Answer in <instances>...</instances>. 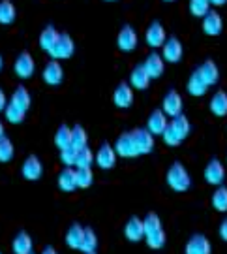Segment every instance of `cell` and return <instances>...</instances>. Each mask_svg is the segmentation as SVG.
I'll use <instances>...</instances> for the list:
<instances>
[{
	"instance_id": "obj_1",
	"label": "cell",
	"mask_w": 227,
	"mask_h": 254,
	"mask_svg": "<svg viewBox=\"0 0 227 254\" xmlns=\"http://www.w3.org/2000/svg\"><path fill=\"white\" fill-rule=\"evenodd\" d=\"M143 226H145V241L148 249L152 251H160L162 247L165 245L167 241V236L164 232V226H162V218L158 213H148L145 218H143Z\"/></svg>"
},
{
	"instance_id": "obj_2",
	"label": "cell",
	"mask_w": 227,
	"mask_h": 254,
	"mask_svg": "<svg viewBox=\"0 0 227 254\" xmlns=\"http://www.w3.org/2000/svg\"><path fill=\"white\" fill-rule=\"evenodd\" d=\"M165 181L171 187L175 192H186L190 190L191 187V177L186 166L181 162H173L167 170V175H165Z\"/></svg>"
},
{
	"instance_id": "obj_3",
	"label": "cell",
	"mask_w": 227,
	"mask_h": 254,
	"mask_svg": "<svg viewBox=\"0 0 227 254\" xmlns=\"http://www.w3.org/2000/svg\"><path fill=\"white\" fill-rule=\"evenodd\" d=\"M75 53V42H73V38L70 34H58V40H56V44L53 46V49L49 51L51 55V59L53 61H66V59H70L72 55Z\"/></svg>"
},
{
	"instance_id": "obj_4",
	"label": "cell",
	"mask_w": 227,
	"mask_h": 254,
	"mask_svg": "<svg viewBox=\"0 0 227 254\" xmlns=\"http://www.w3.org/2000/svg\"><path fill=\"white\" fill-rule=\"evenodd\" d=\"M36 72V61L28 51H21L13 63V73L21 79H30Z\"/></svg>"
},
{
	"instance_id": "obj_5",
	"label": "cell",
	"mask_w": 227,
	"mask_h": 254,
	"mask_svg": "<svg viewBox=\"0 0 227 254\" xmlns=\"http://www.w3.org/2000/svg\"><path fill=\"white\" fill-rule=\"evenodd\" d=\"M205 181L212 185V187H222L226 181V166L222 164V160L218 158H212L209 160V164L205 166V172H203Z\"/></svg>"
},
{
	"instance_id": "obj_6",
	"label": "cell",
	"mask_w": 227,
	"mask_h": 254,
	"mask_svg": "<svg viewBox=\"0 0 227 254\" xmlns=\"http://www.w3.org/2000/svg\"><path fill=\"white\" fill-rule=\"evenodd\" d=\"M137 44H139L137 30L132 25H124L117 36V47L124 53H132L137 49Z\"/></svg>"
},
{
	"instance_id": "obj_7",
	"label": "cell",
	"mask_w": 227,
	"mask_h": 254,
	"mask_svg": "<svg viewBox=\"0 0 227 254\" xmlns=\"http://www.w3.org/2000/svg\"><path fill=\"white\" fill-rule=\"evenodd\" d=\"M113 149H115L117 156H122V158H136V156H139V151H137L136 141H134V137H132V132L120 134V136L117 137Z\"/></svg>"
},
{
	"instance_id": "obj_8",
	"label": "cell",
	"mask_w": 227,
	"mask_h": 254,
	"mask_svg": "<svg viewBox=\"0 0 227 254\" xmlns=\"http://www.w3.org/2000/svg\"><path fill=\"white\" fill-rule=\"evenodd\" d=\"M182 55H184V47H182L181 40L175 36L167 38L165 44L162 46V59H164L165 63H171V64L181 63Z\"/></svg>"
},
{
	"instance_id": "obj_9",
	"label": "cell",
	"mask_w": 227,
	"mask_h": 254,
	"mask_svg": "<svg viewBox=\"0 0 227 254\" xmlns=\"http://www.w3.org/2000/svg\"><path fill=\"white\" fill-rule=\"evenodd\" d=\"M165 28L164 25L160 23V21H152L148 27H146V32H145V42L148 47H152V49H158V47H162L165 44Z\"/></svg>"
},
{
	"instance_id": "obj_10",
	"label": "cell",
	"mask_w": 227,
	"mask_h": 254,
	"mask_svg": "<svg viewBox=\"0 0 227 254\" xmlns=\"http://www.w3.org/2000/svg\"><path fill=\"white\" fill-rule=\"evenodd\" d=\"M132 137L136 141L139 154H150L154 151V136L146 128H136V130H132Z\"/></svg>"
},
{
	"instance_id": "obj_11",
	"label": "cell",
	"mask_w": 227,
	"mask_h": 254,
	"mask_svg": "<svg viewBox=\"0 0 227 254\" xmlns=\"http://www.w3.org/2000/svg\"><path fill=\"white\" fill-rule=\"evenodd\" d=\"M184 254H212L210 239L203 234H193L184 247Z\"/></svg>"
},
{
	"instance_id": "obj_12",
	"label": "cell",
	"mask_w": 227,
	"mask_h": 254,
	"mask_svg": "<svg viewBox=\"0 0 227 254\" xmlns=\"http://www.w3.org/2000/svg\"><path fill=\"white\" fill-rule=\"evenodd\" d=\"M42 79L47 83V85H51V87H56V85H60L64 81V68L62 64L58 63V61H49V63L44 66V72H42Z\"/></svg>"
},
{
	"instance_id": "obj_13",
	"label": "cell",
	"mask_w": 227,
	"mask_h": 254,
	"mask_svg": "<svg viewBox=\"0 0 227 254\" xmlns=\"http://www.w3.org/2000/svg\"><path fill=\"white\" fill-rule=\"evenodd\" d=\"M21 173H23V177L27 181H38L42 177V173H44V164H42V160L38 158L36 154H30V156L25 158V162L21 166Z\"/></svg>"
},
{
	"instance_id": "obj_14",
	"label": "cell",
	"mask_w": 227,
	"mask_h": 254,
	"mask_svg": "<svg viewBox=\"0 0 227 254\" xmlns=\"http://www.w3.org/2000/svg\"><path fill=\"white\" fill-rule=\"evenodd\" d=\"M182 106H184V104H182V96L175 91V89H171V91L167 92L164 96V100H162V111H164L169 119L181 115Z\"/></svg>"
},
{
	"instance_id": "obj_15",
	"label": "cell",
	"mask_w": 227,
	"mask_h": 254,
	"mask_svg": "<svg viewBox=\"0 0 227 254\" xmlns=\"http://www.w3.org/2000/svg\"><path fill=\"white\" fill-rule=\"evenodd\" d=\"M169 125V117L165 115L162 109H154L148 119H146V130L152 134V136H162L164 134V130L167 128Z\"/></svg>"
},
{
	"instance_id": "obj_16",
	"label": "cell",
	"mask_w": 227,
	"mask_h": 254,
	"mask_svg": "<svg viewBox=\"0 0 227 254\" xmlns=\"http://www.w3.org/2000/svg\"><path fill=\"white\" fill-rule=\"evenodd\" d=\"M224 30V17L216 9H209V13L203 17V32L207 36H218Z\"/></svg>"
},
{
	"instance_id": "obj_17",
	"label": "cell",
	"mask_w": 227,
	"mask_h": 254,
	"mask_svg": "<svg viewBox=\"0 0 227 254\" xmlns=\"http://www.w3.org/2000/svg\"><path fill=\"white\" fill-rule=\"evenodd\" d=\"M94 162L98 164L101 170H113L115 164H117V153H115L113 145L101 143L100 149H98V153L94 154Z\"/></svg>"
},
{
	"instance_id": "obj_18",
	"label": "cell",
	"mask_w": 227,
	"mask_h": 254,
	"mask_svg": "<svg viewBox=\"0 0 227 254\" xmlns=\"http://www.w3.org/2000/svg\"><path fill=\"white\" fill-rule=\"evenodd\" d=\"M113 104L120 109L132 108V104H134V89L130 87V83H118L115 92H113Z\"/></svg>"
},
{
	"instance_id": "obj_19",
	"label": "cell",
	"mask_w": 227,
	"mask_h": 254,
	"mask_svg": "<svg viewBox=\"0 0 227 254\" xmlns=\"http://www.w3.org/2000/svg\"><path fill=\"white\" fill-rule=\"evenodd\" d=\"M124 236L128 241L132 243H139L145 239V226H143V218L139 217H130L124 226Z\"/></svg>"
},
{
	"instance_id": "obj_20",
	"label": "cell",
	"mask_w": 227,
	"mask_h": 254,
	"mask_svg": "<svg viewBox=\"0 0 227 254\" xmlns=\"http://www.w3.org/2000/svg\"><path fill=\"white\" fill-rule=\"evenodd\" d=\"M11 251H13V254H32L34 241H32L30 234L25 232V230H21L19 234H15L13 241H11Z\"/></svg>"
},
{
	"instance_id": "obj_21",
	"label": "cell",
	"mask_w": 227,
	"mask_h": 254,
	"mask_svg": "<svg viewBox=\"0 0 227 254\" xmlns=\"http://www.w3.org/2000/svg\"><path fill=\"white\" fill-rule=\"evenodd\" d=\"M197 72H199V75L203 77V81L207 83L209 87H214V85L220 81V68H218V64L214 63V61H210V59H207L205 63L201 64L199 68H197Z\"/></svg>"
},
{
	"instance_id": "obj_22",
	"label": "cell",
	"mask_w": 227,
	"mask_h": 254,
	"mask_svg": "<svg viewBox=\"0 0 227 254\" xmlns=\"http://www.w3.org/2000/svg\"><path fill=\"white\" fill-rule=\"evenodd\" d=\"M150 75L146 73V70H145V66L143 64H137L136 68L132 70V73H130V87L132 89H137V91H145L146 87L150 85Z\"/></svg>"
},
{
	"instance_id": "obj_23",
	"label": "cell",
	"mask_w": 227,
	"mask_h": 254,
	"mask_svg": "<svg viewBox=\"0 0 227 254\" xmlns=\"http://www.w3.org/2000/svg\"><path fill=\"white\" fill-rule=\"evenodd\" d=\"M143 66H145L146 73L150 75V79H158L162 73H164V68H165V61L162 59V55L158 53H150L148 57L145 59V63H143Z\"/></svg>"
},
{
	"instance_id": "obj_24",
	"label": "cell",
	"mask_w": 227,
	"mask_h": 254,
	"mask_svg": "<svg viewBox=\"0 0 227 254\" xmlns=\"http://www.w3.org/2000/svg\"><path fill=\"white\" fill-rule=\"evenodd\" d=\"M56 185H58V189L64 192H72L77 189V173L73 168H64L62 172L58 173V177H56Z\"/></svg>"
},
{
	"instance_id": "obj_25",
	"label": "cell",
	"mask_w": 227,
	"mask_h": 254,
	"mask_svg": "<svg viewBox=\"0 0 227 254\" xmlns=\"http://www.w3.org/2000/svg\"><path fill=\"white\" fill-rule=\"evenodd\" d=\"M186 89L190 92L191 96H195V98H199V96H205L207 91H209V85L203 81V77L199 75L197 70H193L191 75L188 77V83H186Z\"/></svg>"
},
{
	"instance_id": "obj_26",
	"label": "cell",
	"mask_w": 227,
	"mask_h": 254,
	"mask_svg": "<svg viewBox=\"0 0 227 254\" xmlns=\"http://www.w3.org/2000/svg\"><path fill=\"white\" fill-rule=\"evenodd\" d=\"M9 104H13V106H17L19 109H23V111H28L30 109V104H32V96H30V92L25 85H19L15 87V91L11 92V102Z\"/></svg>"
},
{
	"instance_id": "obj_27",
	"label": "cell",
	"mask_w": 227,
	"mask_h": 254,
	"mask_svg": "<svg viewBox=\"0 0 227 254\" xmlns=\"http://www.w3.org/2000/svg\"><path fill=\"white\" fill-rule=\"evenodd\" d=\"M58 30H56L55 27H45L44 30H42V34H40V40H38V44H40V49L42 51H45V53H49L51 49H53V46L56 44V40H58Z\"/></svg>"
},
{
	"instance_id": "obj_28",
	"label": "cell",
	"mask_w": 227,
	"mask_h": 254,
	"mask_svg": "<svg viewBox=\"0 0 227 254\" xmlns=\"http://www.w3.org/2000/svg\"><path fill=\"white\" fill-rule=\"evenodd\" d=\"M209 108L216 117H226L227 115V92L226 91L214 92V96L210 98Z\"/></svg>"
},
{
	"instance_id": "obj_29",
	"label": "cell",
	"mask_w": 227,
	"mask_h": 254,
	"mask_svg": "<svg viewBox=\"0 0 227 254\" xmlns=\"http://www.w3.org/2000/svg\"><path fill=\"white\" fill-rule=\"evenodd\" d=\"M169 127L173 128V132L181 137L182 141L188 137V134H190V130H191L190 121H188L186 115H182V113L181 115H177V117H173L171 121H169Z\"/></svg>"
},
{
	"instance_id": "obj_30",
	"label": "cell",
	"mask_w": 227,
	"mask_h": 254,
	"mask_svg": "<svg viewBox=\"0 0 227 254\" xmlns=\"http://www.w3.org/2000/svg\"><path fill=\"white\" fill-rule=\"evenodd\" d=\"M83 232H85V228L81 224H77V222H73L72 226L68 228V232H66V245L70 249L79 251L83 243Z\"/></svg>"
},
{
	"instance_id": "obj_31",
	"label": "cell",
	"mask_w": 227,
	"mask_h": 254,
	"mask_svg": "<svg viewBox=\"0 0 227 254\" xmlns=\"http://www.w3.org/2000/svg\"><path fill=\"white\" fill-rule=\"evenodd\" d=\"M17 17V9L11 0H2L0 2V25H11Z\"/></svg>"
},
{
	"instance_id": "obj_32",
	"label": "cell",
	"mask_w": 227,
	"mask_h": 254,
	"mask_svg": "<svg viewBox=\"0 0 227 254\" xmlns=\"http://www.w3.org/2000/svg\"><path fill=\"white\" fill-rule=\"evenodd\" d=\"M55 145L58 151H62L66 147H72V127L68 125H60L55 134Z\"/></svg>"
},
{
	"instance_id": "obj_33",
	"label": "cell",
	"mask_w": 227,
	"mask_h": 254,
	"mask_svg": "<svg viewBox=\"0 0 227 254\" xmlns=\"http://www.w3.org/2000/svg\"><path fill=\"white\" fill-rule=\"evenodd\" d=\"M96 249H98V236H96V232L91 226H87L85 232H83V243L79 251H83V253H96Z\"/></svg>"
},
{
	"instance_id": "obj_34",
	"label": "cell",
	"mask_w": 227,
	"mask_h": 254,
	"mask_svg": "<svg viewBox=\"0 0 227 254\" xmlns=\"http://www.w3.org/2000/svg\"><path fill=\"white\" fill-rule=\"evenodd\" d=\"M212 207L218 213H227V187H216V190L212 194Z\"/></svg>"
},
{
	"instance_id": "obj_35",
	"label": "cell",
	"mask_w": 227,
	"mask_h": 254,
	"mask_svg": "<svg viewBox=\"0 0 227 254\" xmlns=\"http://www.w3.org/2000/svg\"><path fill=\"white\" fill-rule=\"evenodd\" d=\"M94 164V153L89 145L83 147V149H77V154H75V168H92Z\"/></svg>"
},
{
	"instance_id": "obj_36",
	"label": "cell",
	"mask_w": 227,
	"mask_h": 254,
	"mask_svg": "<svg viewBox=\"0 0 227 254\" xmlns=\"http://www.w3.org/2000/svg\"><path fill=\"white\" fill-rule=\"evenodd\" d=\"M87 141H89L87 130H85L81 125L72 127V147L73 149H83V147H87Z\"/></svg>"
},
{
	"instance_id": "obj_37",
	"label": "cell",
	"mask_w": 227,
	"mask_h": 254,
	"mask_svg": "<svg viewBox=\"0 0 227 254\" xmlns=\"http://www.w3.org/2000/svg\"><path fill=\"white\" fill-rule=\"evenodd\" d=\"M4 115L8 119L11 125H21L23 121H25V115H27V111H23V109H19L17 106H13V104H9L6 106L4 109Z\"/></svg>"
},
{
	"instance_id": "obj_38",
	"label": "cell",
	"mask_w": 227,
	"mask_h": 254,
	"mask_svg": "<svg viewBox=\"0 0 227 254\" xmlns=\"http://www.w3.org/2000/svg\"><path fill=\"white\" fill-rule=\"evenodd\" d=\"M75 173H77V189H89L94 183L92 168H79V170H75Z\"/></svg>"
},
{
	"instance_id": "obj_39",
	"label": "cell",
	"mask_w": 227,
	"mask_h": 254,
	"mask_svg": "<svg viewBox=\"0 0 227 254\" xmlns=\"http://www.w3.org/2000/svg\"><path fill=\"white\" fill-rule=\"evenodd\" d=\"M190 13L193 17H205L210 9V2L209 0H190Z\"/></svg>"
},
{
	"instance_id": "obj_40",
	"label": "cell",
	"mask_w": 227,
	"mask_h": 254,
	"mask_svg": "<svg viewBox=\"0 0 227 254\" xmlns=\"http://www.w3.org/2000/svg\"><path fill=\"white\" fill-rule=\"evenodd\" d=\"M13 153H15V149H13L11 139L9 137H2L0 139V164L9 162L13 158Z\"/></svg>"
},
{
	"instance_id": "obj_41",
	"label": "cell",
	"mask_w": 227,
	"mask_h": 254,
	"mask_svg": "<svg viewBox=\"0 0 227 254\" xmlns=\"http://www.w3.org/2000/svg\"><path fill=\"white\" fill-rule=\"evenodd\" d=\"M75 154H77V149H73V147H66L60 151V160L66 168H73L75 166Z\"/></svg>"
},
{
	"instance_id": "obj_42",
	"label": "cell",
	"mask_w": 227,
	"mask_h": 254,
	"mask_svg": "<svg viewBox=\"0 0 227 254\" xmlns=\"http://www.w3.org/2000/svg\"><path fill=\"white\" fill-rule=\"evenodd\" d=\"M162 137H164V141L167 143V145H171V147H177V145H181L182 143V139L175 132H173V128L167 125V128L164 130V134H162Z\"/></svg>"
},
{
	"instance_id": "obj_43",
	"label": "cell",
	"mask_w": 227,
	"mask_h": 254,
	"mask_svg": "<svg viewBox=\"0 0 227 254\" xmlns=\"http://www.w3.org/2000/svg\"><path fill=\"white\" fill-rule=\"evenodd\" d=\"M218 234H220V237H222V241H226V243H227V217L220 222Z\"/></svg>"
},
{
	"instance_id": "obj_44",
	"label": "cell",
	"mask_w": 227,
	"mask_h": 254,
	"mask_svg": "<svg viewBox=\"0 0 227 254\" xmlns=\"http://www.w3.org/2000/svg\"><path fill=\"white\" fill-rule=\"evenodd\" d=\"M6 106H8V96H6L4 89L0 87V111H4V109H6Z\"/></svg>"
},
{
	"instance_id": "obj_45",
	"label": "cell",
	"mask_w": 227,
	"mask_h": 254,
	"mask_svg": "<svg viewBox=\"0 0 227 254\" xmlns=\"http://www.w3.org/2000/svg\"><path fill=\"white\" fill-rule=\"evenodd\" d=\"M42 254H58V253H56V249L53 245H47V247H44Z\"/></svg>"
},
{
	"instance_id": "obj_46",
	"label": "cell",
	"mask_w": 227,
	"mask_h": 254,
	"mask_svg": "<svg viewBox=\"0 0 227 254\" xmlns=\"http://www.w3.org/2000/svg\"><path fill=\"white\" fill-rule=\"evenodd\" d=\"M212 6H226L227 4V0H209Z\"/></svg>"
},
{
	"instance_id": "obj_47",
	"label": "cell",
	"mask_w": 227,
	"mask_h": 254,
	"mask_svg": "<svg viewBox=\"0 0 227 254\" xmlns=\"http://www.w3.org/2000/svg\"><path fill=\"white\" fill-rule=\"evenodd\" d=\"M2 137H6V128H4V123L0 121V139H2Z\"/></svg>"
},
{
	"instance_id": "obj_48",
	"label": "cell",
	"mask_w": 227,
	"mask_h": 254,
	"mask_svg": "<svg viewBox=\"0 0 227 254\" xmlns=\"http://www.w3.org/2000/svg\"><path fill=\"white\" fill-rule=\"evenodd\" d=\"M2 68H4V59H2V55H0V72H2Z\"/></svg>"
},
{
	"instance_id": "obj_49",
	"label": "cell",
	"mask_w": 227,
	"mask_h": 254,
	"mask_svg": "<svg viewBox=\"0 0 227 254\" xmlns=\"http://www.w3.org/2000/svg\"><path fill=\"white\" fill-rule=\"evenodd\" d=\"M164 2H175V0H164Z\"/></svg>"
},
{
	"instance_id": "obj_50",
	"label": "cell",
	"mask_w": 227,
	"mask_h": 254,
	"mask_svg": "<svg viewBox=\"0 0 227 254\" xmlns=\"http://www.w3.org/2000/svg\"><path fill=\"white\" fill-rule=\"evenodd\" d=\"M105 2H115V0H105Z\"/></svg>"
},
{
	"instance_id": "obj_51",
	"label": "cell",
	"mask_w": 227,
	"mask_h": 254,
	"mask_svg": "<svg viewBox=\"0 0 227 254\" xmlns=\"http://www.w3.org/2000/svg\"><path fill=\"white\" fill-rule=\"evenodd\" d=\"M85 254H96V253H85Z\"/></svg>"
},
{
	"instance_id": "obj_52",
	"label": "cell",
	"mask_w": 227,
	"mask_h": 254,
	"mask_svg": "<svg viewBox=\"0 0 227 254\" xmlns=\"http://www.w3.org/2000/svg\"><path fill=\"white\" fill-rule=\"evenodd\" d=\"M0 254H2V253H0Z\"/></svg>"
},
{
	"instance_id": "obj_53",
	"label": "cell",
	"mask_w": 227,
	"mask_h": 254,
	"mask_svg": "<svg viewBox=\"0 0 227 254\" xmlns=\"http://www.w3.org/2000/svg\"><path fill=\"white\" fill-rule=\"evenodd\" d=\"M32 254H34V253H32Z\"/></svg>"
}]
</instances>
